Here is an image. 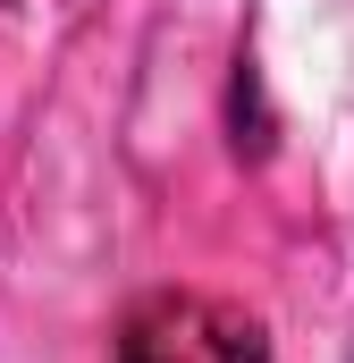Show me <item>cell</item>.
<instances>
[{
    "label": "cell",
    "instance_id": "6da1fadb",
    "mask_svg": "<svg viewBox=\"0 0 354 363\" xmlns=\"http://www.w3.org/2000/svg\"><path fill=\"white\" fill-rule=\"evenodd\" d=\"M110 363H270V330L202 287H161L118 321Z\"/></svg>",
    "mask_w": 354,
    "mask_h": 363
}]
</instances>
